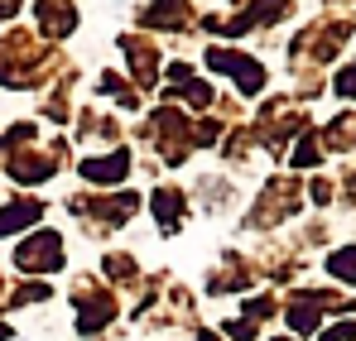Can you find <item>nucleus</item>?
<instances>
[{
  "mask_svg": "<svg viewBox=\"0 0 356 341\" xmlns=\"http://www.w3.org/2000/svg\"><path fill=\"white\" fill-rule=\"evenodd\" d=\"M63 245H58V235L54 231H39V240H29L24 250H19V265L24 269H58L63 260Z\"/></svg>",
  "mask_w": 356,
  "mask_h": 341,
  "instance_id": "1",
  "label": "nucleus"
},
{
  "mask_svg": "<svg viewBox=\"0 0 356 341\" xmlns=\"http://www.w3.org/2000/svg\"><path fill=\"white\" fill-rule=\"evenodd\" d=\"M212 67L232 72V77L241 82V92H260V87H265V72H260L250 58H241V53H212Z\"/></svg>",
  "mask_w": 356,
  "mask_h": 341,
  "instance_id": "2",
  "label": "nucleus"
},
{
  "mask_svg": "<svg viewBox=\"0 0 356 341\" xmlns=\"http://www.w3.org/2000/svg\"><path fill=\"white\" fill-rule=\"evenodd\" d=\"M29 222H39V202H15V207H5V212H0V235L29 226Z\"/></svg>",
  "mask_w": 356,
  "mask_h": 341,
  "instance_id": "3",
  "label": "nucleus"
},
{
  "mask_svg": "<svg viewBox=\"0 0 356 341\" xmlns=\"http://www.w3.org/2000/svg\"><path fill=\"white\" fill-rule=\"evenodd\" d=\"M125 173V154H111V159H87L82 164V178L92 183H106V178H120Z\"/></svg>",
  "mask_w": 356,
  "mask_h": 341,
  "instance_id": "4",
  "label": "nucleus"
},
{
  "mask_svg": "<svg viewBox=\"0 0 356 341\" xmlns=\"http://www.w3.org/2000/svg\"><path fill=\"white\" fill-rule=\"evenodd\" d=\"M327 269H332L337 279H356V245L352 250H337V255L327 260Z\"/></svg>",
  "mask_w": 356,
  "mask_h": 341,
  "instance_id": "5",
  "label": "nucleus"
},
{
  "mask_svg": "<svg viewBox=\"0 0 356 341\" xmlns=\"http://www.w3.org/2000/svg\"><path fill=\"white\" fill-rule=\"evenodd\" d=\"M154 207H159L164 226H174V207H178V197H174V192H159V197H154Z\"/></svg>",
  "mask_w": 356,
  "mask_h": 341,
  "instance_id": "6",
  "label": "nucleus"
},
{
  "mask_svg": "<svg viewBox=\"0 0 356 341\" xmlns=\"http://www.w3.org/2000/svg\"><path fill=\"white\" fill-rule=\"evenodd\" d=\"M337 92H342V97H356V63L342 72V77H337Z\"/></svg>",
  "mask_w": 356,
  "mask_h": 341,
  "instance_id": "7",
  "label": "nucleus"
}]
</instances>
